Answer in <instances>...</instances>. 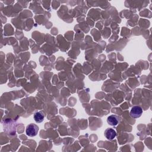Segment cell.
Here are the masks:
<instances>
[{"label":"cell","instance_id":"2","mask_svg":"<svg viewBox=\"0 0 152 152\" xmlns=\"http://www.w3.org/2000/svg\"><path fill=\"white\" fill-rule=\"evenodd\" d=\"M142 114V109L141 107L138 106H133L130 111V116L131 118L137 119L140 118Z\"/></svg>","mask_w":152,"mask_h":152},{"label":"cell","instance_id":"1","mask_svg":"<svg viewBox=\"0 0 152 152\" xmlns=\"http://www.w3.org/2000/svg\"><path fill=\"white\" fill-rule=\"evenodd\" d=\"M39 131V127L37 125L34 124H30L28 125L26 129V133L28 137H34L36 136Z\"/></svg>","mask_w":152,"mask_h":152},{"label":"cell","instance_id":"3","mask_svg":"<svg viewBox=\"0 0 152 152\" xmlns=\"http://www.w3.org/2000/svg\"><path fill=\"white\" fill-rule=\"evenodd\" d=\"M121 121V118L116 115H112L107 117V122L111 126L117 125Z\"/></svg>","mask_w":152,"mask_h":152},{"label":"cell","instance_id":"4","mask_svg":"<svg viewBox=\"0 0 152 152\" xmlns=\"http://www.w3.org/2000/svg\"><path fill=\"white\" fill-rule=\"evenodd\" d=\"M104 135L107 140H112L116 136V132L112 128H107L104 131Z\"/></svg>","mask_w":152,"mask_h":152},{"label":"cell","instance_id":"5","mask_svg":"<svg viewBox=\"0 0 152 152\" xmlns=\"http://www.w3.org/2000/svg\"><path fill=\"white\" fill-rule=\"evenodd\" d=\"M33 118H34V119L36 121V122L40 123L44 120L45 115H44V113L43 112L39 111V112H36L34 113Z\"/></svg>","mask_w":152,"mask_h":152}]
</instances>
